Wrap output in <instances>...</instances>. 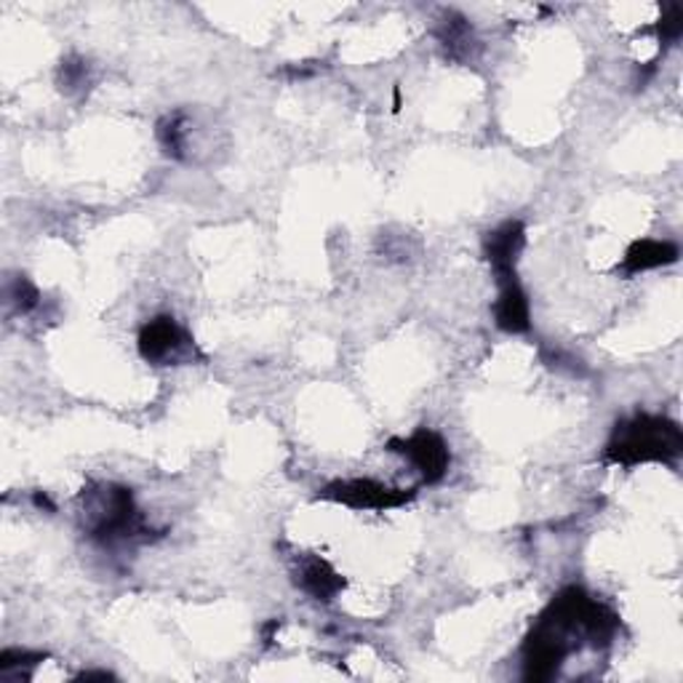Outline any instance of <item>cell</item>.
I'll return each mask as SVG.
<instances>
[{
  "instance_id": "cell-1",
  "label": "cell",
  "mask_w": 683,
  "mask_h": 683,
  "mask_svg": "<svg viewBox=\"0 0 683 683\" xmlns=\"http://www.w3.org/2000/svg\"><path fill=\"white\" fill-rule=\"evenodd\" d=\"M683 451V433L667 416L635 414L616 422L606 443V460L614 465H641V462H673Z\"/></svg>"
},
{
  "instance_id": "cell-2",
  "label": "cell",
  "mask_w": 683,
  "mask_h": 683,
  "mask_svg": "<svg viewBox=\"0 0 683 683\" xmlns=\"http://www.w3.org/2000/svg\"><path fill=\"white\" fill-rule=\"evenodd\" d=\"M83 515L89 534L104 545L150 540L152 534L134 505V494L125 486H115V483H102V486L86 492Z\"/></svg>"
},
{
  "instance_id": "cell-3",
  "label": "cell",
  "mask_w": 683,
  "mask_h": 683,
  "mask_svg": "<svg viewBox=\"0 0 683 683\" xmlns=\"http://www.w3.org/2000/svg\"><path fill=\"white\" fill-rule=\"evenodd\" d=\"M139 353L155 366H171V363L190 361L195 355V344L174 318L158 315L139 331Z\"/></svg>"
},
{
  "instance_id": "cell-4",
  "label": "cell",
  "mask_w": 683,
  "mask_h": 683,
  "mask_svg": "<svg viewBox=\"0 0 683 683\" xmlns=\"http://www.w3.org/2000/svg\"><path fill=\"white\" fill-rule=\"evenodd\" d=\"M390 451L406 456L428 483H438L449 473L451 451L446 441L428 428L416 430V433L409 438H393V441H390Z\"/></svg>"
},
{
  "instance_id": "cell-5",
  "label": "cell",
  "mask_w": 683,
  "mask_h": 683,
  "mask_svg": "<svg viewBox=\"0 0 683 683\" xmlns=\"http://www.w3.org/2000/svg\"><path fill=\"white\" fill-rule=\"evenodd\" d=\"M323 500L340 502L353 510H390L401 508L414 496V492L406 489H390L384 483L369 481V479H355V481H334L329 483L321 492Z\"/></svg>"
},
{
  "instance_id": "cell-6",
  "label": "cell",
  "mask_w": 683,
  "mask_h": 683,
  "mask_svg": "<svg viewBox=\"0 0 683 683\" xmlns=\"http://www.w3.org/2000/svg\"><path fill=\"white\" fill-rule=\"evenodd\" d=\"M496 283H500V297H496L494 302L496 327L508 331V334H523V331H529V327H532L526 291H523L515 273L496 275Z\"/></svg>"
},
{
  "instance_id": "cell-7",
  "label": "cell",
  "mask_w": 683,
  "mask_h": 683,
  "mask_svg": "<svg viewBox=\"0 0 683 683\" xmlns=\"http://www.w3.org/2000/svg\"><path fill=\"white\" fill-rule=\"evenodd\" d=\"M523 247H526V228H523L519 219H510V222L500 224L483 241L486 260L492 262L496 275L515 273V262H519Z\"/></svg>"
},
{
  "instance_id": "cell-8",
  "label": "cell",
  "mask_w": 683,
  "mask_h": 683,
  "mask_svg": "<svg viewBox=\"0 0 683 683\" xmlns=\"http://www.w3.org/2000/svg\"><path fill=\"white\" fill-rule=\"evenodd\" d=\"M297 585L315 601H334L344 590V576L323 559H304L297 569Z\"/></svg>"
},
{
  "instance_id": "cell-9",
  "label": "cell",
  "mask_w": 683,
  "mask_h": 683,
  "mask_svg": "<svg viewBox=\"0 0 683 683\" xmlns=\"http://www.w3.org/2000/svg\"><path fill=\"white\" fill-rule=\"evenodd\" d=\"M679 260V247L670 241H635L625 254V270L627 273H646V270L665 268Z\"/></svg>"
},
{
  "instance_id": "cell-10",
  "label": "cell",
  "mask_w": 683,
  "mask_h": 683,
  "mask_svg": "<svg viewBox=\"0 0 683 683\" xmlns=\"http://www.w3.org/2000/svg\"><path fill=\"white\" fill-rule=\"evenodd\" d=\"M438 38H441V43L446 46V51L451 57H470V51H473V43H475L473 28H470L468 19L460 14H446L441 30H438Z\"/></svg>"
},
{
  "instance_id": "cell-11",
  "label": "cell",
  "mask_w": 683,
  "mask_h": 683,
  "mask_svg": "<svg viewBox=\"0 0 683 683\" xmlns=\"http://www.w3.org/2000/svg\"><path fill=\"white\" fill-rule=\"evenodd\" d=\"M188 118L182 112H174V115H165L161 123H158V142L165 150V155L171 158H184V148H188Z\"/></svg>"
},
{
  "instance_id": "cell-12",
  "label": "cell",
  "mask_w": 683,
  "mask_h": 683,
  "mask_svg": "<svg viewBox=\"0 0 683 683\" xmlns=\"http://www.w3.org/2000/svg\"><path fill=\"white\" fill-rule=\"evenodd\" d=\"M6 302L17 310V313H30L41 302V294L32 287L28 278H17L9 289H6Z\"/></svg>"
},
{
  "instance_id": "cell-13",
  "label": "cell",
  "mask_w": 683,
  "mask_h": 683,
  "mask_svg": "<svg viewBox=\"0 0 683 683\" xmlns=\"http://www.w3.org/2000/svg\"><path fill=\"white\" fill-rule=\"evenodd\" d=\"M46 660V654L41 652H28V649H6L0 654V673H22V670L41 665Z\"/></svg>"
},
{
  "instance_id": "cell-14",
  "label": "cell",
  "mask_w": 683,
  "mask_h": 683,
  "mask_svg": "<svg viewBox=\"0 0 683 683\" xmlns=\"http://www.w3.org/2000/svg\"><path fill=\"white\" fill-rule=\"evenodd\" d=\"M683 36V9L681 6L670 3L665 11H662L660 19V38L665 43H675Z\"/></svg>"
},
{
  "instance_id": "cell-15",
  "label": "cell",
  "mask_w": 683,
  "mask_h": 683,
  "mask_svg": "<svg viewBox=\"0 0 683 683\" xmlns=\"http://www.w3.org/2000/svg\"><path fill=\"white\" fill-rule=\"evenodd\" d=\"M59 83H62V89H81L86 86V62L81 59H68V62H62V70H59Z\"/></svg>"
}]
</instances>
